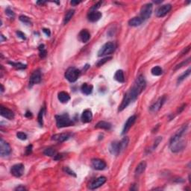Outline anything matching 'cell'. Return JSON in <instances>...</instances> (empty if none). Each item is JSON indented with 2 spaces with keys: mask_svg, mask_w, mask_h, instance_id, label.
<instances>
[{
  "mask_svg": "<svg viewBox=\"0 0 191 191\" xmlns=\"http://www.w3.org/2000/svg\"><path fill=\"white\" fill-rule=\"evenodd\" d=\"M146 85V82L144 77L142 75L138 76L136 79L135 82L134 83L133 86L131 87V89L125 94L118 111H122L125 108L128 107V105L131 102L136 100L138 96L144 90Z\"/></svg>",
  "mask_w": 191,
  "mask_h": 191,
  "instance_id": "cell-1",
  "label": "cell"
},
{
  "mask_svg": "<svg viewBox=\"0 0 191 191\" xmlns=\"http://www.w3.org/2000/svg\"><path fill=\"white\" fill-rule=\"evenodd\" d=\"M187 129H188V126H184L171 137L169 140V148L173 152L176 153L181 152L186 147L187 143L182 137L187 132Z\"/></svg>",
  "mask_w": 191,
  "mask_h": 191,
  "instance_id": "cell-2",
  "label": "cell"
},
{
  "mask_svg": "<svg viewBox=\"0 0 191 191\" xmlns=\"http://www.w3.org/2000/svg\"><path fill=\"white\" fill-rule=\"evenodd\" d=\"M55 119L56 125L58 128H64V127L71 126L73 125V122L67 113L56 115Z\"/></svg>",
  "mask_w": 191,
  "mask_h": 191,
  "instance_id": "cell-3",
  "label": "cell"
},
{
  "mask_svg": "<svg viewBox=\"0 0 191 191\" xmlns=\"http://www.w3.org/2000/svg\"><path fill=\"white\" fill-rule=\"evenodd\" d=\"M117 48V45L114 42L110 41L106 43L101 47V49L99 50L98 52V56L99 57H103V56L108 55L114 52Z\"/></svg>",
  "mask_w": 191,
  "mask_h": 191,
  "instance_id": "cell-4",
  "label": "cell"
},
{
  "mask_svg": "<svg viewBox=\"0 0 191 191\" xmlns=\"http://www.w3.org/2000/svg\"><path fill=\"white\" fill-rule=\"evenodd\" d=\"M80 74H81V72L79 70H78L76 67H69L66 70L64 76L70 82H75L79 78Z\"/></svg>",
  "mask_w": 191,
  "mask_h": 191,
  "instance_id": "cell-5",
  "label": "cell"
},
{
  "mask_svg": "<svg viewBox=\"0 0 191 191\" xmlns=\"http://www.w3.org/2000/svg\"><path fill=\"white\" fill-rule=\"evenodd\" d=\"M152 4L147 3L145 4L143 7H141L140 13V17L143 21L146 20L151 17V14L152 13Z\"/></svg>",
  "mask_w": 191,
  "mask_h": 191,
  "instance_id": "cell-6",
  "label": "cell"
},
{
  "mask_svg": "<svg viewBox=\"0 0 191 191\" xmlns=\"http://www.w3.org/2000/svg\"><path fill=\"white\" fill-rule=\"evenodd\" d=\"M25 171L24 165L22 163H17L11 168V173L16 178H20L23 175Z\"/></svg>",
  "mask_w": 191,
  "mask_h": 191,
  "instance_id": "cell-7",
  "label": "cell"
},
{
  "mask_svg": "<svg viewBox=\"0 0 191 191\" xmlns=\"http://www.w3.org/2000/svg\"><path fill=\"white\" fill-rule=\"evenodd\" d=\"M41 78H42V75L40 70L34 71L32 76H30L29 79V87H32V86L38 84L41 82Z\"/></svg>",
  "mask_w": 191,
  "mask_h": 191,
  "instance_id": "cell-8",
  "label": "cell"
},
{
  "mask_svg": "<svg viewBox=\"0 0 191 191\" xmlns=\"http://www.w3.org/2000/svg\"><path fill=\"white\" fill-rule=\"evenodd\" d=\"M11 152V148L10 145L4 140L3 139H1L0 140V155L2 157H5V156L9 155Z\"/></svg>",
  "mask_w": 191,
  "mask_h": 191,
  "instance_id": "cell-9",
  "label": "cell"
},
{
  "mask_svg": "<svg viewBox=\"0 0 191 191\" xmlns=\"http://www.w3.org/2000/svg\"><path fill=\"white\" fill-rule=\"evenodd\" d=\"M171 9H172V5L170 4L163 5L158 7V9L156 11V16L158 17H165L166 15L171 11Z\"/></svg>",
  "mask_w": 191,
  "mask_h": 191,
  "instance_id": "cell-10",
  "label": "cell"
},
{
  "mask_svg": "<svg viewBox=\"0 0 191 191\" xmlns=\"http://www.w3.org/2000/svg\"><path fill=\"white\" fill-rule=\"evenodd\" d=\"M106 181H107V179H106L105 177H99L97 179H95V180L92 181L90 182V184H89V188L90 190H95L97 189V188H99V187L103 185L106 182Z\"/></svg>",
  "mask_w": 191,
  "mask_h": 191,
  "instance_id": "cell-11",
  "label": "cell"
},
{
  "mask_svg": "<svg viewBox=\"0 0 191 191\" xmlns=\"http://www.w3.org/2000/svg\"><path fill=\"white\" fill-rule=\"evenodd\" d=\"M91 165L94 169L97 170H103L105 169L106 163L102 159L94 158L91 161Z\"/></svg>",
  "mask_w": 191,
  "mask_h": 191,
  "instance_id": "cell-12",
  "label": "cell"
},
{
  "mask_svg": "<svg viewBox=\"0 0 191 191\" xmlns=\"http://www.w3.org/2000/svg\"><path fill=\"white\" fill-rule=\"evenodd\" d=\"M166 101V97H160L158 100L155 102L154 104L152 105L150 107V111L152 112H157L161 108H162L163 103L165 102Z\"/></svg>",
  "mask_w": 191,
  "mask_h": 191,
  "instance_id": "cell-13",
  "label": "cell"
},
{
  "mask_svg": "<svg viewBox=\"0 0 191 191\" xmlns=\"http://www.w3.org/2000/svg\"><path fill=\"white\" fill-rule=\"evenodd\" d=\"M0 113H1V115L7 119H13L14 118V113L12 111H11L10 109L7 108H5L3 106H1L0 107Z\"/></svg>",
  "mask_w": 191,
  "mask_h": 191,
  "instance_id": "cell-14",
  "label": "cell"
},
{
  "mask_svg": "<svg viewBox=\"0 0 191 191\" xmlns=\"http://www.w3.org/2000/svg\"><path fill=\"white\" fill-rule=\"evenodd\" d=\"M71 134L69 133H61V134H56L52 136V140L57 141V142H64V141L67 140L70 137Z\"/></svg>",
  "mask_w": 191,
  "mask_h": 191,
  "instance_id": "cell-15",
  "label": "cell"
},
{
  "mask_svg": "<svg viewBox=\"0 0 191 191\" xmlns=\"http://www.w3.org/2000/svg\"><path fill=\"white\" fill-rule=\"evenodd\" d=\"M109 150L112 155H114L116 156L119 155L121 153L119 141H113V143H111V144L110 146Z\"/></svg>",
  "mask_w": 191,
  "mask_h": 191,
  "instance_id": "cell-16",
  "label": "cell"
},
{
  "mask_svg": "<svg viewBox=\"0 0 191 191\" xmlns=\"http://www.w3.org/2000/svg\"><path fill=\"white\" fill-rule=\"evenodd\" d=\"M136 121V116L133 115L132 117H130L128 119H127L126 123H125L124 127H123V132H122V134H126L127 132L129 131V129L132 128V126L134 125V123H135Z\"/></svg>",
  "mask_w": 191,
  "mask_h": 191,
  "instance_id": "cell-17",
  "label": "cell"
},
{
  "mask_svg": "<svg viewBox=\"0 0 191 191\" xmlns=\"http://www.w3.org/2000/svg\"><path fill=\"white\" fill-rule=\"evenodd\" d=\"M81 119H82V121L84 123H87L91 122L92 119H93V113H92V111L89 109L84 110L83 113H82Z\"/></svg>",
  "mask_w": 191,
  "mask_h": 191,
  "instance_id": "cell-18",
  "label": "cell"
},
{
  "mask_svg": "<svg viewBox=\"0 0 191 191\" xmlns=\"http://www.w3.org/2000/svg\"><path fill=\"white\" fill-rule=\"evenodd\" d=\"M102 13L99 12V11H90V12L88 13V15H87V18H88V20L93 22L98 21L102 17Z\"/></svg>",
  "mask_w": 191,
  "mask_h": 191,
  "instance_id": "cell-19",
  "label": "cell"
},
{
  "mask_svg": "<svg viewBox=\"0 0 191 191\" xmlns=\"http://www.w3.org/2000/svg\"><path fill=\"white\" fill-rule=\"evenodd\" d=\"M146 161H141L140 163L137 166L135 171H134L135 177H139L140 175L143 174V172H144L145 169H146Z\"/></svg>",
  "mask_w": 191,
  "mask_h": 191,
  "instance_id": "cell-20",
  "label": "cell"
},
{
  "mask_svg": "<svg viewBox=\"0 0 191 191\" xmlns=\"http://www.w3.org/2000/svg\"><path fill=\"white\" fill-rule=\"evenodd\" d=\"M79 39L83 43H87L90 38V34L87 29L82 30L79 33Z\"/></svg>",
  "mask_w": 191,
  "mask_h": 191,
  "instance_id": "cell-21",
  "label": "cell"
},
{
  "mask_svg": "<svg viewBox=\"0 0 191 191\" xmlns=\"http://www.w3.org/2000/svg\"><path fill=\"white\" fill-rule=\"evenodd\" d=\"M58 98L60 102H62V103H67V102L70 99V95H69L67 92H64V91H61V92H60V93H58Z\"/></svg>",
  "mask_w": 191,
  "mask_h": 191,
  "instance_id": "cell-22",
  "label": "cell"
},
{
  "mask_svg": "<svg viewBox=\"0 0 191 191\" xmlns=\"http://www.w3.org/2000/svg\"><path fill=\"white\" fill-rule=\"evenodd\" d=\"M96 128H100V129H105V130H109L111 128V124L108 122H105V121H100L99 122L96 126Z\"/></svg>",
  "mask_w": 191,
  "mask_h": 191,
  "instance_id": "cell-23",
  "label": "cell"
},
{
  "mask_svg": "<svg viewBox=\"0 0 191 191\" xmlns=\"http://www.w3.org/2000/svg\"><path fill=\"white\" fill-rule=\"evenodd\" d=\"M143 21L141 20V18L140 17H134V18L131 19L129 21H128V25L130 26H133V27H137V26H139L142 24V22Z\"/></svg>",
  "mask_w": 191,
  "mask_h": 191,
  "instance_id": "cell-24",
  "label": "cell"
},
{
  "mask_svg": "<svg viewBox=\"0 0 191 191\" xmlns=\"http://www.w3.org/2000/svg\"><path fill=\"white\" fill-rule=\"evenodd\" d=\"M82 92L85 95H90L92 91H93V86L90 84H88L87 83H84L82 84V87H81Z\"/></svg>",
  "mask_w": 191,
  "mask_h": 191,
  "instance_id": "cell-25",
  "label": "cell"
},
{
  "mask_svg": "<svg viewBox=\"0 0 191 191\" xmlns=\"http://www.w3.org/2000/svg\"><path fill=\"white\" fill-rule=\"evenodd\" d=\"M114 79L119 83H123L125 82L124 72L122 70H119L116 72L115 75H114Z\"/></svg>",
  "mask_w": 191,
  "mask_h": 191,
  "instance_id": "cell-26",
  "label": "cell"
},
{
  "mask_svg": "<svg viewBox=\"0 0 191 191\" xmlns=\"http://www.w3.org/2000/svg\"><path fill=\"white\" fill-rule=\"evenodd\" d=\"M74 13H75L74 10H72V9L69 10L64 16V19H63V24L64 25L67 24V22L70 20L71 19H72V17H73Z\"/></svg>",
  "mask_w": 191,
  "mask_h": 191,
  "instance_id": "cell-27",
  "label": "cell"
},
{
  "mask_svg": "<svg viewBox=\"0 0 191 191\" xmlns=\"http://www.w3.org/2000/svg\"><path fill=\"white\" fill-rule=\"evenodd\" d=\"M151 72H152V74L153 75V76H159L163 73V70H162L161 67H159V66H156V67H154L152 69Z\"/></svg>",
  "mask_w": 191,
  "mask_h": 191,
  "instance_id": "cell-28",
  "label": "cell"
},
{
  "mask_svg": "<svg viewBox=\"0 0 191 191\" xmlns=\"http://www.w3.org/2000/svg\"><path fill=\"white\" fill-rule=\"evenodd\" d=\"M43 154L49 157H55L56 155V151L52 148H47L43 151Z\"/></svg>",
  "mask_w": 191,
  "mask_h": 191,
  "instance_id": "cell-29",
  "label": "cell"
},
{
  "mask_svg": "<svg viewBox=\"0 0 191 191\" xmlns=\"http://www.w3.org/2000/svg\"><path fill=\"white\" fill-rule=\"evenodd\" d=\"M38 49H39V53H40V57L41 58H44L47 56V50L45 49V46L43 44L40 45L38 47Z\"/></svg>",
  "mask_w": 191,
  "mask_h": 191,
  "instance_id": "cell-30",
  "label": "cell"
},
{
  "mask_svg": "<svg viewBox=\"0 0 191 191\" xmlns=\"http://www.w3.org/2000/svg\"><path fill=\"white\" fill-rule=\"evenodd\" d=\"M9 64H11L12 67H13L14 68L17 69V70H23V69L26 68V65L23 64L22 63H14V62H8Z\"/></svg>",
  "mask_w": 191,
  "mask_h": 191,
  "instance_id": "cell-31",
  "label": "cell"
},
{
  "mask_svg": "<svg viewBox=\"0 0 191 191\" xmlns=\"http://www.w3.org/2000/svg\"><path fill=\"white\" fill-rule=\"evenodd\" d=\"M190 71H191L190 68H189L188 70L186 71L185 72H184V73L182 75V76H179V77H178V83H180V82H182V81H183L184 79H185V78H187L188 76H189L190 74Z\"/></svg>",
  "mask_w": 191,
  "mask_h": 191,
  "instance_id": "cell-32",
  "label": "cell"
},
{
  "mask_svg": "<svg viewBox=\"0 0 191 191\" xmlns=\"http://www.w3.org/2000/svg\"><path fill=\"white\" fill-rule=\"evenodd\" d=\"M19 19H20V20L21 22H22L23 23H25V24L26 25L32 24V21H31L29 17L24 16V15H21V16H20V18Z\"/></svg>",
  "mask_w": 191,
  "mask_h": 191,
  "instance_id": "cell-33",
  "label": "cell"
},
{
  "mask_svg": "<svg viewBox=\"0 0 191 191\" xmlns=\"http://www.w3.org/2000/svg\"><path fill=\"white\" fill-rule=\"evenodd\" d=\"M43 113H44V108L40 110V111L39 114H38V118H37V119H38V123H39L40 126H43Z\"/></svg>",
  "mask_w": 191,
  "mask_h": 191,
  "instance_id": "cell-34",
  "label": "cell"
},
{
  "mask_svg": "<svg viewBox=\"0 0 191 191\" xmlns=\"http://www.w3.org/2000/svg\"><path fill=\"white\" fill-rule=\"evenodd\" d=\"M190 61V58H188V59L185 60L184 61L182 62V63H179V64L176 65V66H175V67L174 70H178V69L182 68V67H183V66H185V65H187V64H188V63H189Z\"/></svg>",
  "mask_w": 191,
  "mask_h": 191,
  "instance_id": "cell-35",
  "label": "cell"
},
{
  "mask_svg": "<svg viewBox=\"0 0 191 191\" xmlns=\"http://www.w3.org/2000/svg\"><path fill=\"white\" fill-rule=\"evenodd\" d=\"M63 170L64 171L65 173H67V174L70 175H72V176L76 177V173H75L74 172H73V171H72V169H71L70 168V167H63Z\"/></svg>",
  "mask_w": 191,
  "mask_h": 191,
  "instance_id": "cell-36",
  "label": "cell"
},
{
  "mask_svg": "<svg viewBox=\"0 0 191 191\" xmlns=\"http://www.w3.org/2000/svg\"><path fill=\"white\" fill-rule=\"evenodd\" d=\"M17 138H19L20 140H26L27 139V135L25 133H23V132H18V133H17Z\"/></svg>",
  "mask_w": 191,
  "mask_h": 191,
  "instance_id": "cell-37",
  "label": "cell"
},
{
  "mask_svg": "<svg viewBox=\"0 0 191 191\" xmlns=\"http://www.w3.org/2000/svg\"><path fill=\"white\" fill-rule=\"evenodd\" d=\"M110 59H111V57H108V58H104V59L101 60V61H99L97 63V66H98V67L102 66V65L104 64L105 63H106L107 61H108Z\"/></svg>",
  "mask_w": 191,
  "mask_h": 191,
  "instance_id": "cell-38",
  "label": "cell"
},
{
  "mask_svg": "<svg viewBox=\"0 0 191 191\" xmlns=\"http://www.w3.org/2000/svg\"><path fill=\"white\" fill-rule=\"evenodd\" d=\"M5 13L6 15H7L9 17H14V13H13V11L9 8V7H7V9L5 10Z\"/></svg>",
  "mask_w": 191,
  "mask_h": 191,
  "instance_id": "cell-39",
  "label": "cell"
},
{
  "mask_svg": "<svg viewBox=\"0 0 191 191\" xmlns=\"http://www.w3.org/2000/svg\"><path fill=\"white\" fill-rule=\"evenodd\" d=\"M102 2H97V3L96 4V5H93V7H91V8H90V11H97V10L98 9L99 7H100V5H102Z\"/></svg>",
  "mask_w": 191,
  "mask_h": 191,
  "instance_id": "cell-40",
  "label": "cell"
},
{
  "mask_svg": "<svg viewBox=\"0 0 191 191\" xmlns=\"http://www.w3.org/2000/svg\"><path fill=\"white\" fill-rule=\"evenodd\" d=\"M161 140H162V137H158V138H157V139L155 140V144L153 145V147H152V148H153V149H155V148L156 147L158 146V145L159 144V143Z\"/></svg>",
  "mask_w": 191,
  "mask_h": 191,
  "instance_id": "cell-41",
  "label": "cell"
},
{
  "mask_svg": "<svg viewBox=\"0 0 191 191\" xmlns=\"http://www.w3.org/2000/svg\"><path fill=\"white\" fill-rule=\"evenodd\" d=\"M32 145H28V146L26 147V155H28L32 153Z\"/></svg>",
  "mask_w": 191,
  "mask_h": 191,
  "instance_id": "cell-42",
  "label": "cell"
},
{
  "mask_svg": "<svg viewBox=\"0 0 191 191\" xmlns=\"http://www.w3.org/2000/svg\"><path fill=\"white\" fill-rule=\"evenodd\" d=\"M16 33H17V36H18L19 37H20L21 39H22V40H26V35H25V34L22 33V32H20V31H17V32H16Z\"/></svg>",
  "mask_w": 191,
  "mask_h": 191,
  "instance_id": "cell-43",
  "label": "cell"
},
{
  "mask_svg": "<svg viewBox=\"0 0 191 191\" xmlns=\"http://www.w3.org/2000/svg\"><path fill=\"white\" fill-rule=\"evenodd\" d=\"M43 32H44V33L46 34V35H47V36H48V37H49V36L51 35L50 30L48 29V28H43Z\"/></svg>",
  "mask_w": 191,
  "mask_h": 191,
  "instance_id": "cell-44",
  "label": "cell"
},
{
  "mask_svg": "<svg viewBox=\"0 0 191 191\" xmlns=\"http://www.w3.org/2000/svg\"><path fill=\"white\" fill-rule=\"evenodd\" d=\"M63 154H56V155L54 157V159L55 160H61L62 159V158L63 157Z\"/></svg>",
  "mask_w": 191,
  "mask_h": 191,
  "instance_id": "cell-45",
  "label": "cell"
},
{
  "mask_svg": "<svg viewBox=\"0 0 191 191\" xmlns=\"http://www.w3.org/2000/svg\"><path fill=\"white\" fill-rule=\"evenodd\" d=\"M15 190H26V188H25L23 186L20 185L17 187V188H15Z\"/></svg>",
  "mask_w": 191,
  "mask_h": 191,
  "instance_id": "cell-46",
  "label": "cell"
},
{
  "mask_svg": "<svg viewBox=\"0 0 191 191\" xmlns=\"http://www.w3.org/2000/svg\"><path fill=\"white\" fill-rule=\"evenodd\" d=\"M25 116H26V117H28V118H29V117H32V113H31V112H30V111H27V112H26V114H25Z\"/></svg>",
  "mask_w": 191,
  "mask_h": 191,
  "instance_id": "cell-47",
  "label": "cell"
},
{
  "mask_svg": "<svg viewBox=\"0 0 191 191\" xmlns=\"http://www.w3.org/2000/svg\"><path fill=\"white\" fill-rule=\"evenodd\" d=\"M79 3V2H75V1H72V2H71V5H78V4Z\"/></svg>",
  "mask_w": 191,
  "mask_h": 191,
  "instance_id": "cell-48",
  "label": "cell"
},
{
  "mask_svg": "<svg viewBox=\"0 0 191 191\" xmlns=\"http://www.w3.org/2000/svg\"><path fill=\"white\" fill-rule=\"evenodd\" d=\"M46 3V2H44V1H40V2H37V5H44V4Z\"/></svg>",
  "mask_w": 191,
  "mask_h": 191,
  "instance_id": "cell-49",
  "label": "cell"
},
{
  "mask_svg": "<svg viewBox=\"0 0 191 191\" xmlns=\"http://www.w3.org/2000/svg\"><path fill=\"white\" fill-rule=\"evenodd\" d=\"M0 37H1V42H3L5 40H6V38H5V37H4V36L2 35V34H1V36H0Z\"/></svg>",
  "mask_w": 191,
  "mask_h": 191,
  "instance_id": "cell-50",
  "label": "cell"
},
{
  "mask_svg": "<svg viewBox=\"0 0 191 191\" xmlns=\"http://www.w3.org/2000/svg\"><path fill=\"white\" fill-rule=\"evenodd\" d=\"M163 2V1H161H161H154V2L155 4H159V3H161V2Z\"/></svg>",
  "mask_w": 191,
  "mask_h": 191,
  "instance_id": "cell-51",
  "label": "cell"
},
{
  "mask_svg": "<svg viewBox=\"0 0 191 191\" xmlns=\"http://www.w3.org/2000/svg\"><path fill=\"white\" fill-rule=\"evenodd\" d=\"M1 91H2V92H3L4 91V87L2 84H1Z\"/></svg>",
  "mask_w": 191,
  "mask_h": 191,
  "instance_id": "cell-52",
  "label": "cell"
}]
</instances>
